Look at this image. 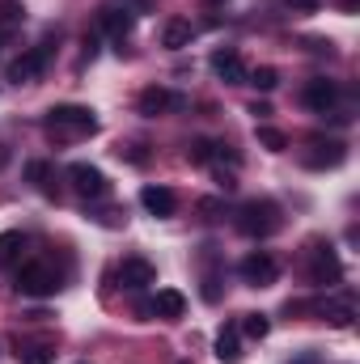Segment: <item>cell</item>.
Instances as JSON below:
<instances>
[{
    "label": "cell",
    "mask_w": 360,
    "mask_h": 364,
    "mask_svg": "<svg viewBox=\"0 0 360 364\" xmlns=\"http://www.w3.org/2000/svg\"><path fill=\"white\" fill-rule=\"evenodd\" d=\"M242 356H246V352H242V331H238V326H225V331L216 335V360L238 364Z\"/></svg>",
    "instance_id": "e0dca14e"
},
{
    "label": "cell",
    "mask_w": 360,
    "mask_h": 364,
    "mask_svg": "<svg viewBox=\"0 0 360 364\" xmlns=\"http://www.w3.org/2000/svg\"><path fill=\"white\" fill-rule=\"evenodd\" d=\"M26 250V242H21V233H0V267H9L17 255Z\"/></svg>",
    "instance_id": "ffe728a7"
},
{
    "label": "cell",
    "mask_w": 360,
    "mask_h": 364,
    "mask_svg": "<svg viewBox=\"0 0 360 364\" xmlns=\"http://www.w3.org/2000/svg\"><path fill=\"white\" fill-rule=\"evenodd\" d=\"M140 203L153 212V216H174L179 212V195L170 186H144L140 191Z\"/></svg>",
    "instance_id": "5bb4252c"
},
{
    "label": "cell",
    "mask_w": 360,
    "mask_h": 364,
    "mask_svg": "<svg viewBox=\"0 0 360 364\" xmlns=\"http://www.w3.org/2000/svg\"><path fill=\"white\" fill-rule=\"evenodd\" d=\"M119 279H123V288H132V292H140V288H149V284H157V267H153L149 259H140V255H132V259H123V263H119Z\"/></svg>",
    "instance_id": "30bf717a"
},
{
    "label": "cell",
    "mask_w": 360,
    "mask_h": 364,
    "mask_svg": "<svg viewBox=\"0 0 360 364\" xmlns=\"http://www.w3.org/2000/svg\"><path fill=\"white\" fill-rule=\"evenodd\" d=\"M17 292L21 296H55L60 292V275L47 263H26L17 272Z\"/></svg>",
    "instance_id": "3957f363"
},
{
    "label": "cell",
    "mask_w": 360,
    "mask_h": 364,
    "mask_svg": "<svg viewBox=\"0 0 360 364\" xmlns=\"http://www.w3.org/2000/svg\"><path fill=\"white\" fill-rule=\"evenodd\" d=\"M199 212H203V216H216V212H221V203H216V199H203V203H199Z\"/></svg>",
    "instance_id": "4316f807"
},
{
    "label": "cell",
    "mask_w": 360,
    "mask_h": 364,
    "mask_svg": "<svg viewBox=\"0 0 360 364\" xmlns=\"http://www.w3.org/2000/svg\"><path fill=\"white\" fill-rule=\"evenodd\" d=\"M309 149H318V153H305V166L309 170H335V166H344V157H348V149L339 144V140H314Z\"/></svg>",
    "instance_id": "4fadbf2b"
},
{
    "label": "cell",
    "mask_w": 360,
    "mask_h": 364,
    "mask_svg": "<svg viewBox=\"0 0 360 364\" xmlns=\"http://www.w3.org/2000/svg\"><path fill=\"white\" fill-rule=\"evenodd\" d=\"M309 279L327 284V288L344 279V263H339V255L331 246H314V255H309Z\"/></svg>",
    "instance_id": "52a82bcc"
},
{
    "label": "cell",
    "mask_w": 360,
    "mask_h": 364,
    "mask_svg": "<svg viewBox=\"0 0 360 364\" xmlns=\"http://www.w3.org/2000/svg\"><path fill=\"white\" fill-rule=\"evenodd\" d=\"M132 26H136V13H127V9H119V4H102V9H97V30L110 34L115 43H123V38L132 34Z\"/></svg>",
    "instance_id": "ba28073f"
},
{
    "label": "cell",
    "mask_w": 360,
    "mask_h": 364,
    "mask_svg": "<svg viewBox=\"0 0 360 364\" xmlns=\"http://www.w3.org/2000/svg\"><path fill=\"white\" fill-rule=\"evenodd\" d=\"M301 102H305L309 110L327 114V110H335V102H339V85H335V81H327V77H314V81H305Z\"/></svg>",
    "instance_id": "9c48e42d"
},
{
    "label": "cell",
    "mask_w": 360,
    "mask_h": 364,
    "mask_svg": "<svg viewBox=\"0 0 360 364\" xmlns=\"http://www.w3.org/2000/svg\"><path fill=\"white\" fill-rule=\"evenodd\" d=\"M26 178L34 182L38 191L55 195V186H51V161H26Z\"/></svg>",
    "instance_id": "d6986e66"
},
{
    "label": "cell",
    "mask_w": 360,
    "mask_h": 364,
    "mask_svg": "<svg viewBox=\"0 0 360 364\" xmlns=\"http://www.w3.org/2000/svg\"><path fill=\"white\" fill-rule=\"evenodd\" d=\"M43 127L55 140H81V136L97 132V119H93L90 106H51L47 119H43Z\"/></svg>",
    "instance_id": "6da1fadb"
},
{
    "label": "cell",
    "mask_w": 360,
    "mask_h": 364,
    "mask_svg": "<svg viewBox=\"0 0 360 364\" xmlns=\"http://www.w3.org/2000/svg\"><path fill=\"white\" fill-rule=\"evenodd\" d=\"M136 106H140V114H144V119H157V114H166V110L182 106V97H179V93H170L166 85H149V90L136 97Z\"/></svg>",
    "instance_id": "8fae6325"
},
{
    "label": "cell",
    "mask_w": 360,
    "mask_h": 364,
    "mask_svg": "<svg viewBox=\"0 0 360 364\" xmlns=\"http://www.w3.org/2000/svg\"><path fill=\"white\" fill-rule=\"evenodd\" d=\"M149 4H153V0H123V9H127V13H144Z\"/></svg>",
    "instance_id": "484cf974"
},
{
    "label": "cell",
    "mask_w": 360,
    "mask_h": 364,
    "mask_svg": "<svg viewBox=\"0 0 360 364\" xmlns=\"http://www.w3.org/2000/svg\"><path fill=\"white\" fill-rule=\"evenodd\" d=\"M246 85H255V90H275L280 85V73L271 68V64H263V68H255V73H246Z\"/></svg>",
    "instance_id": "44dd1931"
},
{
    "label": "cell",
    "mask_w": 360,
    "mask_h": 364,
    "mask_svg": "<svg viewBox=\"0 0 360 364\" xmlns=\"http://www.w3.org/2000/svg\"><path fill=\"white\" fill-rule=\"evenodd\" d=\"M153 314L174 322V318L186 314V296H182L179 288H157V296H153Z\"/></svg>",
    "instance_id": "2e32d148"
},
{
    "label": "cell",
    "mask_w": 360,
    "mask_h": 364,
    "mask_svg": "<svg viewBox=\"0 0 360 364\" xmlns=\"http://www.w3.org/2000/svg\"><path fill=\"white\" fill-rule=\"evenodd\" d=\"M238 272H242V279H246L250 288H268V284H275V275H280V263L271 259L268 250H250V255L238 263Z\"/></svg>",
    "instance_id": "277c9868"
},
{
    "label": "cell",
    "mask_w": 360,
    "mask_h": 364,
    "mask_svg": "<svg viewBox=\"0 0 360 364\" xmlns=\"http://www.w3.org/2000/svg\"><path fill=\"white\" fill-rule=\"evenodd\" d=\"M0 38H4V30H0Z\"/></svg>",
    "instance_id": "f1b7e54d"
},
{
    "label": "cell",
    "mask_w": 360,
    "mask_h": 364,
    "mask_svg": "<svg viewBox=\"0 0 360 364\" xmlns=\"http://www.w3.org/2000/svg\"><path fill=\"white\" fill-rule=\"evenodd\" d=\"M191 38H195V26H191L186 17H170V21L162 26V47H170V51L191 47Z\"/></svg>",
    "instance_id": "9a60e30c"
},
{
    "label": "cell",
    "mask_w": 360,
    "mask_h": 364,
    "mask_svg": "<svg viewBox=\"0 0 360 364\" xmlns=\"http://www.w3.org/2000/svg\"><path fill=\"white\" fill-rule=\"evenodd\" d=\"M17 360H21V364H51V360H55V352H51L47 343H34V348H21V352H17Z\"/></svg>",
    "instance_id": "7402d4cb"
},
{
    "label": "cell",
    "mask_w": 360,
    "mask_h": 364,
    "mask_svg": "<svg viewBox=\"0 0 360 364\" xmlns=\"http://www.w3.org/2000/svg\"><path fill=\"white\" fill-rule=\"evenodd\" d=\"M212 73H216L225 85H246V64H242V55L229 51V47L212 55Z\"/></svg>",
    "instance_id": "7c38bea8"
},
{
    "label": "cell",
    "mask_w": 360,
    "mask_h": 364,
    "mask_svg": "<svg viewBox=\"0 0 360 364\" xmlns=\"http://www.w3.org/2000/svg\"><path fill=\"white\" fill-rule=\"evenodd\" d=\"M242 335H250V339H268V331H271V322L263 318V314H246V322L238 326Z\"/></svg>",
    "instance_id": "603a6c76"
},
{
    "label": "cell",
    "mask_w": 360,
    "mask_h": 364,
    "mask_svg": "<svg viewBox=\"0 0 360 364\" xmlns=\"http://www.w3.org/2000/svg\"><path fill=\"white\" fill-rule=\"evenodd\" d=\"M179 364H186V360H179Z\"/></svg>",
    "instance_id": "f546056e"
},
{
    "label": "cell",
    "mask_w": 360,
    "mask_h": 364,
    "mask_svg": "<svg viewBox=\"0 0 360 364\" xmlns=\"http://www.w3.org/2000/svg\"><path fill=\"white\" fill-rule=\"evenodd\" d=\"M68 178H73V191L85 195V199H106V195H110V182H106V174H102L97 166L77 161V166H68Z\"/></svg>",
    "instance_id": "5b68a950"
},
{
    "label": "cell",
    "mask_w": 360,
    "mask_h": 364,
    "mask_svg": "<svg viewBox=\"0 0 360 364\" xmlns=\"http://www.w3.org/2000/svg\"><path fill=\"white\" fill-rule=\"evenodd\" d=\"M186 161H191V166H208V161H212V140H191Z\"/></svg>",
    "instance_id": "cb8c5ba5"
},
{
    "label": "cell",
    "mask_w": 360,
    "mask_h": 364,
    "mask_svg": "<svg viewBox=\"0 0 360 364\" xmlns=\"http://www.w3.org/2000/svg\"><path fill=\"white\" fill-rule=\"evenodd\" d=\"M292 364H318V360L314 356H301V360H292Z\"/></svg>",
    "instance_id": "83f0119b"
},
{
    "label": "cell",
    "mask_w": 360,
    "mask_h": 364,
    "mask_svg": "<svg viewBox=\"0 0 360 364\" xmlns=\"http://www.w3.org/2000/svg\"><path fill=\"white\" fill-rule=\"evenodd\" d=\"M43 68H47V47H30V51H21V55L9 64V81H13V85H30V81L43 77Z\"/></svg>",
    "instance_id": "8992f818"
},
{
    "label": "cell",
    "mask_w": 360,
    "mask_h": 364,
    "mask_svg": "<svg viewBox=\"0 0 360 364\" xmlns=\"http://www.w3.org/2000/svg\"><path fill=\"white\" fill-rule=\"evenodd\" d=\"M280 225H284V216H280V208H275L271 199H250V203H242V212H238V229H242L246 237H271Z\"/></svg>",
    "instance_id": "7a4b0ae2"
},
{
    "label": "cell",
    "mask_w": 360,
    "mask_h": 364,
    "mask_svg": "<svg viewBox=\"0 0 360 364\" xmlns=\"http://www.w3.org/2000/svg\"><path fill=\"white\" fill-rule=\"evenodd\" d=\"M255 140H259L268 153H284V149H288V136H284L280 127H268V123H259V127H255Z\"/></svg>",
    "instance_id": "ac0fdd59"
},
{
    "label": "cell",
    "mask_w": 360,
    "mask_h": 364,
    "mask_svg": "<svg viewBox=\"0 0 360 364\" xmlns=\"http://www.w3.org/2000/svg\"><path fill=\"white\" fill-rule=\"evenodd\" d=\"M288 9H297V13H318V0H284Z\"/></svg>",
    "instance_id": "d4e9b609"
}]
</instances>
